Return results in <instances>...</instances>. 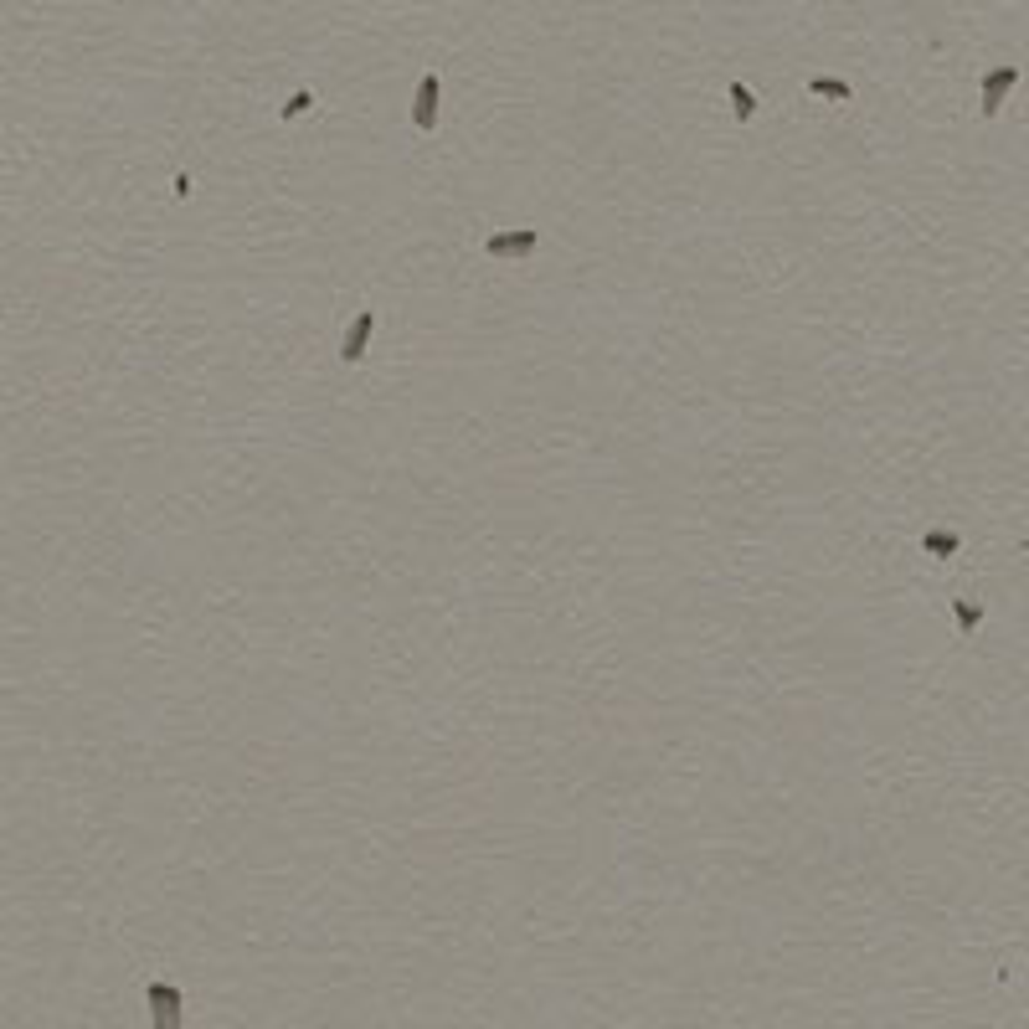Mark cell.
Returning <instances> with one entry per match:
<instances>
[{"label": "cell", "mask_w": 1029, "mask_h": 1029, "mask_svg": "<svg viewBox=\"0 0 1029 1029\" xmlns=\"http://www.w3.org/2000/svg\"><path fill=\"white\" fill-rule=\"evenodd\" d=\"M150 1024L155 1029H181L186 1014H181V988L175 983H150Z\"/></svg>", "instance_id": "cell-1"}, {"label": "cell", "mask_w": 1029, "mask_h": 1029, "mask_svg": "<svg viewBox=\"0 0 1029 1029\" xmlns=\"http://www.w3.org/2000/svg\"><path fill=\"white\" fill-rule=\"evenodd\" d=\"M1014 83H1019V67H993V73L983 78V109H978V114H983V119H993V114H999Z\"/></svg>", "instance_id": "cell-2"}, {"label": "cell", "mask_w": 1029, "mask_h": 1029, "mask_svg": "<svg viewBox=\"0 0 1029 1029\" xmlns=\"http://www.w3.org/2000/svg\"><path fill=\"white\" fill-rule=\"evenodd\" d=\"M438 93H443L438 73H428V78L417 83V98H412V124H417V129H433V124H438Z\"/></svg>", "instance_id": "cell-3"}, {"label": "cell", "mask_w": 1029, "mask_h": 1029, "mask_svg": "<svg viewBox=\"0 0 1029 1029\" xmlns=\"http://www.w3.org/2000/svg\"><path fill=\"white\" fill-rule=\"evenodd\" d=\"M536 232H494V237H484V253L489 258H525V253H536Z\"/></svg>", "instance_id": "cell-4"}, {"label": "cell", "mask_w": 1029, "mask_h": 1029, "mask_svg": "<svg viewBox=\"0 0 1029 1029\" xmlns=\"http://www.w3.org/2000/svg\"><path fill=\"white\" fill-rule=\"evenodd\" d=\"M371 330H376V314L366 309V314H356V325H350V335H345V345H340V361L345 366H356L361 356H366V340H371Z\"/></svg>", "instance_id": "cell-5"}, {"label": "cell", "mask_w": 1029, "mask_h": 1029, "mask_svg": "<svg viewBox=\"0 0 1029 1029\" xmlns=\"http://www.w3.org/2000/svg\"><path fill=\"white\" fill-rule=\"evenodd\" d=\"M952 613H957V628H963V633H973V628L983 623V608H978L973 597H957V602H952Z\"/></svg>", "instance_id": "cell-6"}, {"label": "cell", "mask_w": 1029, "mask_h": 1029, "mask_svg": "<svg viewBox=\"0 0 1029 1029\" xmlns=\"http://www.w3.org/2000/svg\"><path fill=\"white\" fill-rule=\"evenodd\" d=\"M731 109H736V119H741V124H747V119L757 114V98H752V88H741V83H736V88H731Z\"/></svg>", "instance_id": "cell-7"}, {"label": "cell", "mask_w": 1029, "mask_h": 1029, "mask_svg": "<svg viewBox=\"0 0 1029 1029\" xmlns=\"http://www.w3.org/2000/svg\"><path fill=\"white\" fill-rule=\"evenodd\" d=\"M921 546H927L932 556H952V551H957V536H952V530H927V541H921Z\"/></svg>", "instance_id": "cell-8"}, {"label": "cell", "mask_w": 1029, "mask_h": 1029, "mask_svg": "<svg viewBox=\"0 0 1029 1029\" xmlns=\"http://www.w3.org/2000/svg\"><path fill=\"white\" fill-rule=\"evenodd\" d=\"M808 88H813V93H824V98H849V83H834V78H813Z\"/></svg>", "instance_id": "cell-9"}, {"label": "cell", "mask_w": 1029, "mask_h": 1029, "mask_svg": "<svg viewBox=\"0 0 1029 1029\" xmlns=\"http://www.w3.org/2000/svg\"><path fill=\"white\" fill-rule=\"evenodd\" d=\"M309 103H314V98H309V93H294V98H289V103H283V119H299V114H304V109H309Z\"/></svg>", "instance_id": "cell-10"}]
</instances>
